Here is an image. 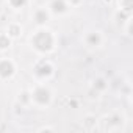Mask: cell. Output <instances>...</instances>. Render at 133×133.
Listing matches in <instances>:
<instances>
[{
    "label": "cell",
    "mask_w": 133,
    "mask_h": 133,
    "mask_svg": "<svg viewBox=\"0 0 133 133\" xmlns=\"http://www.w3.org/2000/svg\"><path fill=\"white\" fill-rule=\"evenodd\" d=\"M11 64L8 63V61H5V63H2L0 64V74H2L3 77H6V75H10L11 74Z\"/></svg>",
    "instance_id": "1"
},
{
    "label": "cell",
    "mask_w": 133,
    "mask_h": 133,
    "mask_svg": "<svg viewBox=\"0 0 133 133\" xmlns=\"http://www.w3.org/2000/svg\"><path fill=\"white\" fill-rule=\"evenodd\" d=\"M36 100H39L41 103L47 102V100H49V92H47L45 89H39V91L36 92Z\"/></svg>",
    "instance_id": "2"
},
{
    "label": "cell",
    "mask_w": 133,
    "mask_h": 133,
    "mask_svg": "<svg viewBox=\"0 0 133 133\" xmlns=\"http://www.w3.org/2000/svg\"><path fill=\"white\" fill-rule=\"evenodd\" d=\"M45 19H47V14H45V13H42V11L38 13V22H44Z\"/></svg>",
    "instance_id": "3"
},
{
    "label": "cell",
    "mask_w": 133,
    "mask_h": 133,
    "mask_svg": "<svg viewBox=\"0 0 133 133\" xmlns=\"http://www.w3.org/2000/svg\"><path fill=\"white\" fill-rule=\"evenodd\" d=\"M11 2H13V5L19 6V5H22V3H24V0H11Z\"/></svg>",
    "instance_id": "4"
}]
</instances>
